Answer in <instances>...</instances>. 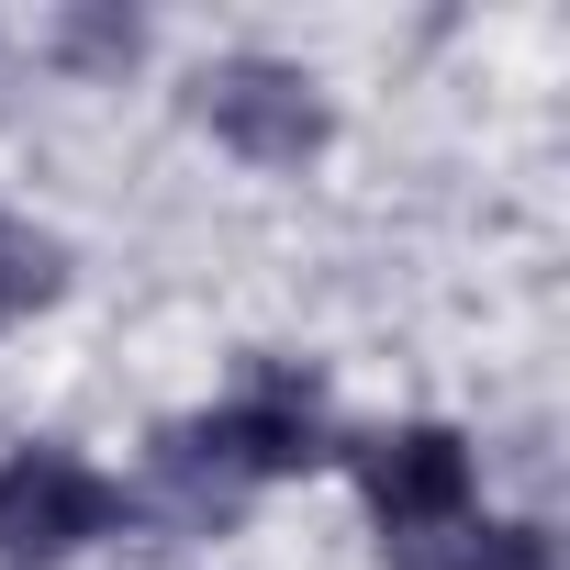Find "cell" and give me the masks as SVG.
<instances>
[{"label":"cell","mask_w":570,"mask_h":570,"mask_svg":"<svg viewBox=\"0 0 570 570\" xmlns=\"http://www.w3.org/2000/svg\"><path fill=\"white\" fill-rule=\"evenodd\" d=\"M314 459H325V425H314V381H292V370H268L246 403H224V414H202V425H179V436L157 448L168 503H179L190 525H224L257 481L314 470Z\"/></svg>","instance_id":"cell-1"},{"label":"cell","mask_w":570,"mask_h":570,"mask_svg":"<svg viewBox=\"0 0 570 570\" xmlns=\"http://www.w3.org/2000/svg\"><path fill=\"white\" fill-rule=\"evenodd\" d=\"M124 492L68 459V448H23V459H0V570H57L68 548L112 537Z\"/></svg>","instance_id":"cell-2"},{"label":"cell","mask_w":570,"mask_h":570,"mask_svg":"<svg viewBox=\"0 0 570 570\" xmlns=\"http://www.w3.org/2000/svg\"><path fill=\"white\" fill-rule=\"evenodd\" d=\"M202 124L235 146V157H257V168H303L314 146H325V101H314V79L303 68H279V57H224V68H202Z\"/></svg>","instance_id":"cell-3"},{"label":"cell","mask_w":570,"mask_h":570,"mask_svg":"<svg viewBox=\"0 0 570 570\" xmlns=\"http://www.w3.org/2000/svg\"><path fill=\"white\" fill-rule=\"evenodd\" d=\"M358 492H370V514L392 525V548H403V537H448V525H470V448H459L448 425L370 436V448H358Z\"/></svg>","instance_id":"cell-4"},{"label":"cell","mask_w":570,"mask_h":570,"mask_svg":"<svg viewBox=\"0 0 570 570\" xmlns=\"http://www.w3.org/2000/svg\"><path fill=\"white\" fill-rule=\"evenodd\" d=\"M403 570H559L537 525H448V537H403Z\"/></svg>","instance_id":"cell-5"},{"label":"cell","mask_w":570,"mask_h":570,"mask_svg":"<svg viewBox=\"0 0 570 570\" xmlns=\"http://www.w3.org/2000/svg\"><path fill=\"white\" fill-rule=\"evenodd\" d=\"M57 279H68L57 235H35L23 213H0V314H35V303H57Z\"/></svg>","instance_id":"cell-6"},{"label":"cell","mask_w":570,"mask_h":570,"mask_svg":"<svg viewBox=\"0 0 570 570\" xmlns=\"http://www.w3.org/2000/svg\"><path fill=\"white\" fill-rule=\"evenodd\" d=\"M135 46H146L135 12H79V23H68V57H79V68H112V57H135Z\"/></svg>","instance_id":"cell-7"}]
</instances>
